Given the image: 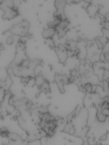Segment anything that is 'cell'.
Returning <instances> with one entry per match:
<instances>
[{
    "label": "cell",
    "mask_w": 109,
    "mask_h": 145,
    "mask_svg": "<svg viewBox=\"0 0 109 145\" xmlns=\"http://www.w3.org/2000/svg\"><path fill=\"white\" fill-rule=\"evenodd\" d=\"M55 33H56L54 31V29L49 27V28L45 29L44 30L42 33V35L45 38L50 39L52 38Z\"/></svg>",
    "instance_id": "3"
},
{
    "label": "cell",
    "mask_w": 109,
    "mask_h": 145,
    "mask_svg": "<svg viewBox=\"0 0 109 145\" xmlns=\"http://www.w3.org/2000/svg\"><path fill=\"white\" fill-rule=\"evenodd\" d=\"M14 42L13 38L11 36H9L7 39V44L8 45L12 44Z\"/></svg>",
    "instance_id": "4"
},
{
    "label": "cell",
    "mask_w": 109,
    "mask_h": 145,
    "mask_svg": "<svg viewBox=\"0 0 109 145\" xmlns=\"http://www.w3.org/2000/svg\"><path fill=\"white\" fill-rule=\"evenodd\" d=\"M0 9L4 12V15L2 16L4 20H11L19 15L18 10L16 7H9L4 3L3 1L0 2Z\"/></svg>",
    "instance_id": "2"
},
{
    "label": "cell",
    "mask_w": 109,
    "mask_h": 145,
    "mask_svg": "<svg viewBox=\"0 0 109 145\" xmlns=\"http://www.w3.org/2000/svg\"><path fill=\"white\" fill-rule=\"evenodd\" d=\"M29 27V22L24 20L19 23L12 25V26H11L9 30L5 32V33L8 32L15 36L27 37L29 35L28 33Z\"/></svg>",
    "instance_id": "1"
},
{
    "label": "cell",
    "mask_w": 109,
    "mask_h": 145,
    "mask_svg": "<svg viewBox=\"0 0 109 145\" xmlns=\"http://www.w3.org/2000/svg\"><path fill=\"white\" fill-rule=\"evenodd\" d=\"M100 60L101 61V62H104V60H106V58H105V56H104V54L102 53L101 54H100Z\"/></svg>",
    "instance_id": "5"
}]
</instances>
